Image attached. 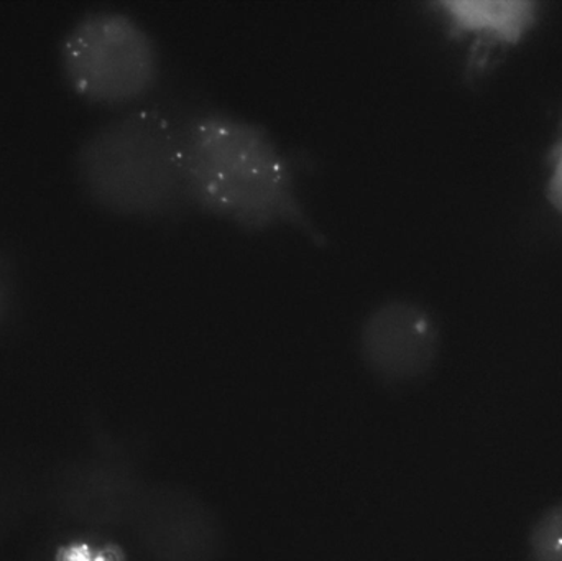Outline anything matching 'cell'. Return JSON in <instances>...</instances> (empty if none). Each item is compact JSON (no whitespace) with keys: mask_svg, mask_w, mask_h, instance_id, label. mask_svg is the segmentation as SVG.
Returning <instances> with one entry per match:
<instances>
[{"mask_svg":"<svg viewBox=\"0 0 562 561\" xmlns=\"http://www.w3.org/2000/svg\"><path fill=\"white\" fill-rule=\"evenodd\" d=\"M184 177L190 210L246 231L291 227L326 244L297 190L290 155L250 119L214 105L187 109Z\"/></svg>","mask_w":562,"mask_h":561,"instance_id":"cell-1","label":"cell"},{"mask_svg":"<svg viewBox=\"0 0 562 561\" xmlns=\"http://www.w3.org/2000/svg\"><path fill=\"white\" fill-rule=\"evenodd\" d=\"M184 117V108L144 101L92 128L75 155L86 197L108 213L140 220L190 210Z\"/></svg>","mask_w":562,"mask_h":561,"instance_id":"cell-2","label":"cell"},{"mask_svg":"<svg viewBox=\"0 0 562 561\" xmlns=\"http://www.w3.org/2000/svg\"><path fill=\"white\" fill-rule=\"evenodd\" d=\"M58 65L66 86L99 105L144 102L161 75L160 49L147 26L112 7L88 9L69 23Z\"/></svg>","mask_w":562,"mask_h":561,"instance_id":"cell-3","label":"cell"},{"mask_svg":"<svg viewBox=\"0 0 562 561\" xmlns=\"http://www.w3.org/2000/svg\"><path fill=\"white\" fill-rule=\"evenodd\" d=\"M359 348L376 378L396 384L412 382L425 375L438 358V323L422 303L389 299L367 313Z\"/></svg>","mask_w":562,"mask_h":561,"instance_id":"cell-4","label":"cell"},{"mask_svg":"<svg viewBox=\"0 0 562 561\" xmlns=\"http://www.w3.org/2000/svg\"><path fill=\"white\" fill-rule=\"evenodd\" d=\"M438 5L451 25L502 40L520 38L537 19V5L525 0H448Z\"/></svg>","mask_w":562,"mask_h":561,"instance_id":"cell-5","label":"cell"},{"mask_svg":"<svg viewBox=\"0 0 562 561\" xmlns=\"http://www.w3.org/2000/svg\"><path fill=\"white\" fill-rule=\"evenodd\" d=\"M531 561H562V504L538 520L530 537Z\"/></svg>","mask_w":562,"mask_h":561,"instance_id":"cell-6","label":"cell"},{"mask_svg":"<svg viewBox=\"0 0 562 561\" xmlns=\"http://www.w3.org/2000/svg\"><path fill=\"white\" fill-rule=\"evenodd\" d=\"M20 302V273L12 254L0 246V328L15 315Z\"/></svg>","mask_w":562,"mask_h":561,"instance_id":"cell-7","label":"cell"},{"mask_svg":"<svg viewBox=\"0 0 562 561\" xmlns=\"http://www.w3.org/2000/svg\"><path fill=\"white\" fill-rule=\"evenodd\" d=\"M550 198L554 206L562 213V144L554 155L553 168H551L550 183Z\"/></svg>","mask_w":562,"mask_h":561,"instance_id":"cell-8","label":"cell"}]
</instances>
